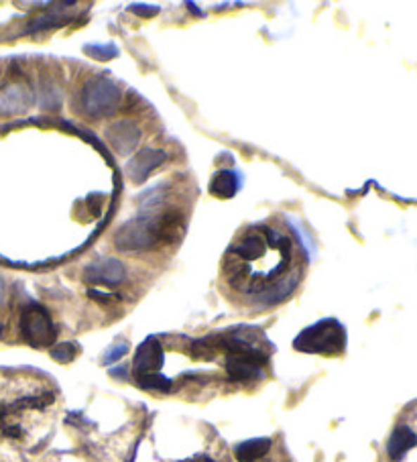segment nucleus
<instances>
[{
  "mask_svg": "<svg viewBox=\"0 0 417 462\" xmlns=\"http://www.w3.org/2000/svg\"><path fill=\"white\" fill-rule=\"evenodd\" d=\"M293 347L312 354H338L346 347V332L340 322L328 318L314 326L305 328L295 338Z\"/></svg>",
  "mask_w": 417,
  "mask_h": 462,
  "instance_id": "obj_1",
  "label": "nucleus"
},
{
  "mask_svg": "<svg viewBox=\"0 0 417 462\" xmlns=\"http://www.w3.org/2000/svg\"><path fill=\"white\" fill-rule=\"evenodd\" d=\"M118 102H120V90L104 76L90 79L79 94L82 110L94 118L113 115Z\"/></svg>",
  "mask_w": 417,
  "mask_h": 462,
  "instance_id": "obj_2",
  "label": "nucleus"
},
{
  "mask_svg": "<svg viewBox=\"0 0 417 462\" xmlns=\"http://www.w3.org/2000/svg\"><path fill=\"white\" fill-rule=\"evenodd\" d=\"M20 332L33 347H49L56 340V326L47 309L39 304H29L20 314Z\"/></svg>",
  "mask_w": 417,
  "mask_h": 462,
  "instance_id": "obj_3",
  "label": "nucleus"
},
{
  "mask_svg": "<svg viewBox=\"0 0 417 462\" xmlns=\"http://www.w3.org/2000/svg\"><path fill=\"white\" fill-rule=\"evenodd\" d=\"M155 243H159L157 216L131 220L124 226H120V231L114 236V245L120 250L149 249Z\"/></svg>",
  "mask_w": 417,
  "mask_h": 462,
  "instance_id": "obj_4",
  "label": "nucleus"
},
{
  "mask_svg": "<svg viewBox=\"0 0 417 462\" xmlns=\"http://www.w3.org/2000/svg\"><path fill=\"white\" fill-rule=\"evenodd\" d=\"M84 277L88 283H94V285H118L124 281L127 269L114 257H100L86 267Z\"/></svg>",
  "mask_w": 417,
  "mask_h": 462,
  "instance_id": "obj_5",
  "label": "nucleus"
},
{
  "mask_svg": "<svg viewBox=\"0 0 417 462\" xmlns=\"http://www.w3.org/2000/svg\"><path fill=\"white\" fill-rule=\"evenodd\" d=\"M163 365V348L157 338H147L134 354V377L159 373Z\"/></svg>",
  "mask_w": 417,
  "mask_h": 462,
  "instance_id": "obj_6",
  "label": "nucleus"
},
{
  "mask_svg": "<svg viewBox=\"0 0 417 462\" xmlns=\"http://www.w3.org/2000/svg\"><path fill=\"white\" fill-rule=\"evenodd\" d=\"M31 104V92L23 84H8L0 88V116L23 113Z\"/></svg>",
  "mask_w": 417,
  "mask_h": 462,
  "instance_id": "obj_7",
  "label": "nucleus"
},
{
  "mask_svg": "<svg viewBox=\"0 0 417 462\" xmlns=\"http://www.w3.org/2000/svg\"><path fill=\"white\" fill-rule=\"evenodd\" d=\"M165 159L163 151H157V149H143L141 153L133 157L127 165V172L133 177V181L141 184L147 175L151 174L157 165H161Z\"/></svg>",
  "mask_w": 417,
  "mask_h": 462,
  "instance_id": "obj_8",
  "label": "nucleus"
},
{
  "mask_svg": "<svg viewBox=\"0 0 417 462\" xmlns=\"http://www.w3.org/2000/svg\"><path fill=\"white\" fill-rule=\"evenodd\" d=\"M106 136L110 139L113 147L118 153L127 155L133 151V147L141 136V131L134 127L133 122H116L106 131Z\"/></svg>",
  "mask_w": 417,
  "mask_h": 462,
  "instance_id": "obj_9",
  "label": "nucleus"
},
{
  "mask_svg": "<svg viewBox=\"0 0 417 462\" xmlns=\"http://www.w3.org/2000/svg\"><path fill=\"white\" fill-rule=\"evenodd\" d=\"M417 446V436L416 432L407 425H397L387 442V452L391 456V461L399 462L411 448Z\"/></svg>",
  "mask_w": 417,
  "mask_h": 462,
  "instance_id": "obj_10",
  "label": "nucleus"
},
{
  "mask_svg": "<svg viewBox=\"0 0 417 462\" xmlns=\"http://www.w3.org/2000/svg\"><path fill=\"white\" fill-rule=\"evenodd\" d=\"M269 450H271V440L269 438H255V440L238 444L236 450H234V456L238 462H257L261 461Z\"/></svg>",
  "mask_w": 417,
  "mask_h": 462,
  "instance_id": "obj_11",
  "label": "nucleus"
},
{
  "mask_svg": "<svg viewBox=\"0 0 417 462\" xmlns=\"http://www.w3.org/2000/svg\"><path fill=\"white\" fill-rule=\"evenodd\" d=\"M238 186H240V177L236 172H218V174L214 175V179H212V186H210V190L214 195H218V198H232L236 190H238Z\"/></svg>",
  "mask_w": 417,
  "mask_h": 462,
  "instance_id": "obj_12",
  "label": "nucleus"
},
{
  "mask_svg": "<svg viewBox=\"0 0 417 462\" xmlns=\"http://www.w3.org/2000/svg\"><path fill=\"white\" fill-rule=\"evenodd\" d=\"M136 383H139L141 387H145V389H153V391H163V393L171 391V381L167 379V377L159 375V373L136 377Z\"/></svg>",
  "mask_w": 417,
  "mask_h": 462,
  "instance_id": "obj_13",
  "label": "nucleus"
},
{
  "mask_svg": "<svg viewBox=\"0 0 417 462\" xmlns=\"http://www.w3.org/2000/svg\"><path fill=\"white\" fill-rule=\"evenodd\" d=\"M77 354V348L76 345H72V342H63V345H59L51 350V357L59 361V363H72L74 359H76Z\"/></svg>",
  "mask_w": 417,
  "mask_h": 462,
  "instance_id": "obj_14",
  "label": "nucleus"
},
{
  "mask_svg": "<svg viewBox=\"0 0 417 462\" xmlns=\"http://www.w3.org/2000/svg\"><path fill=\"white\" fill-rule=\"evenodd\" d=\"M86 53H90V56H96L98 59H110L113 56L118 53V49L114 47V45H88L86 47Z\"/></svg>",
  "mask_w": 417,
  "mask_h": 462,
  "instance_id": "obj_15",
  "label": "nucleus"
},
{
  "mask_svg": "<svg viewBox=\"0 0 417 462\" xmlns=\"http://www.w3.org/2000/svg\"><path fill=\"white\" fill-rule=\"evenodd\" d=\"M127 350H129V347L124 345V342H120V345H114V347H110L106 352H104V357H102V363L104 365H110V363H114V361H118V359H122L124 354H127Z\"/></svg>",
  "mask_w": 417,
  "mask_h": 462,
  "instance_id": "obj_16",
  "label": "nucleus"
},
{
  "mask_svg": "<svg viewBox=\"0 0 417 462\" xmlns=\"http://www.w3.org/2000/svg\"><path fill=\"white\" fill-rule=\"evenodd\" d=\"M133 11L134 13H139V15H147V17H151V15H155L159 8H157V6H141V4H133Z\"/></svg>",
  "mask_w": 417,
  "mask_h": 462,
  "instance_id": "obj_17",
  "label": "nucleus"
},
{
  "mask_svg": "<svg viewBox=\"0 0 417 462\" xmlns=\"http://www.w3.org/2000/svg\"><path fill=\"white\" fill-rule=\"evenodd\" d=\"M110 373H113L114 377H124V375H127V371H124V366H120V368H113Z\"/></svg>",
  "mask_w": 417,
  "mask_h": 462,
  "instance_id": "obj_18",
  "label": "nucleus"
},
{
  "mask_svg": "<svg viewBox=\"0 0 417 462\" xmlns=\"http://www.w3.org/2000/svg\"><path fill=\"white\" fill-rule=\"evenodd\" d=\"M4 302V281H2V277H0V304Z\"/></svg>",
  "mask_w": 417,
  "mask_h": 462,
  "instance_id": "obj_19",
  "label": "nucleus"
}]
</instances>
